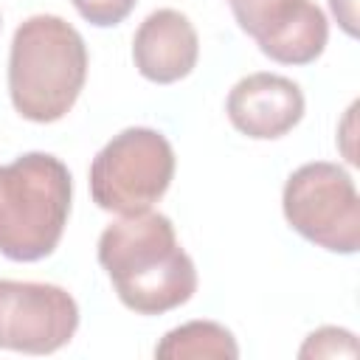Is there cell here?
<instances>
[{
  "label": "cell",
  "instance_id": "14",
  "mask_svg": "<svg viewBox=\"0 0 360 360\" xmlns=\"http://www.w3.org/2000/svg\"><path fill=\"white\" fill-rule=\"evenodd\" d=\"M0 25H3V22H0Z\"/></svg>",
  "mask_w": 360,
  "mask_h": 360
},
{
  "label": "cell",
  "instance_id": "3",
  "mask_svg": "<svg viewBox=\"0 0 360 360\" xmlns=\"http://www.w3.org/2000/svg\"><path fill=\"white\" fill-rule=\"evenodd\" d=\"M73 180L48 152H25L0 166V253L11 262L51 256L70 217Z\"/></svg>",
  "mask_w": 360,
  "mask_h": 360
},
{
  "label": "cell",
  "instance_id": "1",
  "mask_svg": "<svg viewBox=\"0 0 360 360\" xmlns=\"http://www.w3.org/2000/svg\"><path fill=\"white\" fill-rule=\"evenodd\" d=\"M98 264L121 304L138 315H163L197 292V267L180 248L166 214L143 211L110 222L98 236Z\"/></svg>",
  "mask_w": 360,
  "mask_h": 360
},
{
  "label": "cell",
  "instance_id": "10",
  "mask_svg": "<svg viewBox=\"0 0 360 360\" xmlns=\"http://www.w3.org/2000/svg\"><path fill=\"white\" fill-rule=\"evenodd\" d=\"M160 360H236L239 346L231 329L217 321H188L169 329L155 346Z\"/></svg>",
  "mask_w": 360,
  "mask_h": 360
},
{
  "label": "cell",
  "instance_id": "8",
  "mask_svg": "<svg viewBox=\"0 0 360 360\" xmlns=\"http://www.w3.org/2000/svg\"><path fill=\"white\" fill-rule=\"evenodd\" d=\"M225 112L242 135L276 141L304 118V93L292 79L259 70L231 87Z\"/></svg>",
  "mask_w": 360,
  "mask_h": 360
},
{
  "label": "cell",
  "instance_id": "7",
  "mask_svg": "<svg viewBox=\"0 0 360 360\" xmlns=\"http://www.w3.org/2000/svg\"><path fill=\"white\" fill-rule=\"evenodd\" d=\"M239 28L278 65L315 62L329 39L326 14L312 0H225Z\"/></svg>",
  "mask_w": 360,
  "mask_h": 360
},
{
  "label": "cell",
  "instance_id": "6",
  "mask_svg": "<svg viewBox=\"0 0 360 360\" xmlns=\"http://www.w3.org/2000/svg\"><path fill=\"white\" fill-rule=\"evenodd\" d=\"M79 329V304L59 284L0 278V349L51 354Z\"/></svg>",
  "mask_w": 360,
  "mask_h": 360
},
{
  "label": "cell",
  "instance_id": "2",
  "mask_svg": "<svg viewBox=\"0 0 360 360\" xmlns=\"http://www.w3.org/2000/svg\"><path fill=\"white\" fill-rule=\"evenodd\" d=\"M87 79V45L56 14L20 22L8 53V96L14 110L34 124H53L70 112Z\"/></svg>",
  "mask_w": 360,
  "mask_h": 360
},
{
  "label": "cell",
  "instance_id": "12",
  "mask_svg": "<svg viewBox=\"0 0 360 360\" xmlns=\"http://www.w3.org/2000/svg\"><path fill=\"white\" fill-rule=\"evenodd\" d=\"M138 0H73L76 11L96 28H110L118 25L129 17Z\"/></svg>",
  "mask_w": 360,
  "mask_h": 360
},
{
  "label": "cell",
  "instance_id": "4",
  "mask_svg": "<svg viewBox=\"0 0 360 360\" xmlns=\"http://www.w3.org/2000/svg\"><path fill=\"white\" fill-rule=\"evenodd\" d=\"M174 149L149 127L112 135L90 163V197L101 211L132 217L149 211L172 186Z\"/></svg>",
  "mask_w": 360,
  "mask_h": 360
},
{
  "label": "cell",
  "instance_id": "5",
  "mask_svg": "<svg viewBox=\"0 0 360 360\" xmlns=\"http://www.w3.org/2000/svg\"><path fill=\"white\" fill-rule=\"evenodd\" d=\"M290 228L307 242L352 256L360 248V197L352 174L329 160L298 166L281 191Z\"/></svg>",
  "mask_w": 360,
  "mask_h": 360
},
{
  "label": "cell",
  "instance_id": "13",
  "mask_svg": "<svg viewBox=\"0 0 360 360\" xmlns=\"http://www.w3.org/2000/svg\"><path fill=\"white\" fill-rule=\"evenodd\" d=\"M329 8L349 37H357V0H329Z\"/></svg>",
  "mask_w": 360,
  "mask_h": 360
},
{
  "label": "cell",
  "instance_id": "9",
  "mask_svg": "<svg viewBox=\"0 0 360 360\" xmlns=\"http://www.w3.org/2000/svg\"><path fill=\"white\" fill-rule=\"evenodd\" d=\"M200 39L191 20L177 8L152 11L132 37V62L155 84L186 79L197 68Z\"/></svg>",
  "mask_w": 360,
  "mask_h": 360
},
{
  "label": "cell",
  "instance_id": "11",
  "mask_svg": "<svg viewBox=\"0 0 360 360\" xmlns=\"http://www.w3.org/2000/svg\"><path fill=\"white\" fill-rule=\"evenodd\" d=\"M298 357H357V338L340 326H321L307 335Z\"/></svg>",
  "mask_w": 360,
  "mask_h": 360
}]
</instances>
